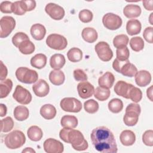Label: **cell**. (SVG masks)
<instances>
[{"mask_svg":"<svg viewBox=\"0 0 153 153\" xmlns=\"http://www.w3.org/2000/svg\"><path fill=\"white\" fill-rule=\"evenodd\" d=\"M27 134L30 140L37 142L42 139L43 133L40 127L36 126H32L28 128Z\"/></svg>","mask_w":153,"mask_h":153,"instance_id":"obj_29","label":"cell"},{"mask_svg":"<svg viewBox=\"0 0 153 153\" xmlns=\"http://www.w3.org/2000/svg\"><path fill=\"white\" fill-rule=\"evenodd\" d=\"M117 58L120 61H126L128 60L130 56L129 50L127 47H122L120 48H117L116 51Z\"/></svg>","mask_w":153,"mask_h":153,"instance_id":"obj_43","label":"cell"},{"mask_svg":"<svg viewBox=\"0 0 153 153\" xmlns=\"http://www.w3.org/2000/svg\"><path fill=\"white\" fill-rule=\"evenodd\" d=\"M129 41L128 37L125 34H121L115 36L113 39V45L117 48L127 47Z\"/></svg>","mask_w":153,"mask_h":153,"instance_id":"obj_37","label":"cell"},{"mask_svg":"<svg viewBox=\"0 0 153 153\" xmlns=\"http://www.w3.org/2000/svg\"><path fill=\"white\" fill-rule=\"evenodd\" d=\"M84 108L87 112L89 114H94L98 111L99 106L97 101L94 99H89L84 102Z\"/></svg>","mask_w":153,"mask_h":153,"instance_id":"obj_39","label":"cell"},{"mask_svg":"<svg viewBox=\"0 0 153 153\" xmlns=\"http://www.w3.org/2000/svg\"><path fill=\"white\" fill-rule=\"evenodd\" d=\"M47 45L51 48L56 50H64L67 45L68 41L66 38L57 33H52L49 35L46 39Z\"/></svg>","mask_w":153,"mask_h":153,"instance_id":"obj_6","label":"cell"},{"mask_svg":"<svg viewBox=\"0 0 153 153\" xmlns=\"http://www.w3.org/2000/svg\"><path fill=\"white\" fill-rule=\"evenodd\" d=\"M60 108L65 112L77 113L82 109L81 102L75 97H65L60 101Z\"/></svg>","mask_w":153,"mask_h":153,"instance_id":"obj_7","label":"cell"},{"mask_svg":"<svg viewBox=\"0 0 153 153\" xmlns=\"http://www.w3.org/2000/svg\"><path fill=\"white\" fill-rule=\"evenodd\" d=\"M1 130L2 132L7 133L11 131L14 127V121L11 117H7L1 121Z\"/></svg>","mask_w":153,"mask_h":153,"instance_id":"obj_40","label":"cell"},{"mask_svg":"<svg viewBox=\"0 0 153 153\" xmlns=\"http://www.w3.org/2000/svg\"><path fill=\"white\" fill-rule=\"evenodd\" d=\"M59 136L65 142L71 143L75 150L82 151L86 150L88 147L87 141L85 139L82 133L79 130L63 128L60 131Z\"/></svg>","mask_w":153,"mask_h":153,"instance_id":"obj_2","label":"cell"},{"mask_svg":"<svg viewBox=\"0 0 153 153\" xmlns=\"http://www.w3.org/2000/svg\"><path fill=\"white\" fill-rule=\"evenodd\" d=\"M152 14H153V13H151V15H150V16H149V23H150V24L151 25H153V23H152Z\"/></svg>","mask_w":153,"mask_h":153,"instance_id":"obj_57","label":"cell"},{"mask_svg":"<svg viewBox=\"0 0 153 153\" xmlns=\"http://www.w3.org/2000/svg\"><path fill=\"white\" fill-rule=\"evenodd\" d=\"M13 114L16 120L20 121H23L26 120L29 117V111L27 107L19 105L14 108Z\"/></svg>","mask_w":153,"mask_h":153,"instance_id":"obj_28","label":"cell"},{"mask_svg":"<svg viewBox=\"0 0 153 153\" xmlns=\"http://www.w3.org/2000/svg\"><path fill=\"white\" fill-rule=\"evenodd\" d=\"M27 39H29V38L25 33L22 32H17L13 36L12 42L15 47H18L19 45L20 44V43Z\"/></svg>","mask_w":153,"mask_h":153,"instance_id":"obj_42","label":"cell"},{"mask_svg":"<svg viewBox=\"0 0 153 153\" xmlns=\"http://www.w3.org/2000/svg\"><path fill=\"white\" fill-rule=\"evenodd\" d=\"M78 123L77 118L74 115H64L60 120L61 126L63 128H75L78 126Z\"/></svg>","mask_w":153,"mask_h":153,"instance_id":"obj_30","label":"cell"},{"mask_svg":"<svg viewBox=\"0 0 153 153\" xmlns=\"http://www.w3.org/2000/svg\"><path fill=\"white\" fill-rule=\"evenodd\" d=\"M13 88V82L10 79H5L1 81L0 82V97L3 99L6 97Z\"/></svg>","mask_w":153,"mask_h":153,"instance_id":"obj_32","label":"cell"},{"mask_svg":"<svg viewBox=\"0 0 153 153\" xmlns=\"http://www.w3.org/2000/svg\"><path fill=\"white\" fill-rule=\"evenodd\" d=\"M141 112L139 105L134 103H130L126 108V113L123 117L124 124L127 126H134L138 122L139 116Z\"/></svg>","mask_w":153,"mask_h":153,"instance_id":"obj_4","label":"cell"},{"mask_svg":"<svg viewBox=\"0 0 153 153\" xmlns=\"http://www.w3.org/2000/svg\"><path fill=\"white\" fill-rule=\"evenodd\" d=\"M18 48L23 54H30L35 51V47L33 43L29 39L23 41L19 45Z\"/></svg>","mask_w":153,"mask_h":153,"instance_id":"obj_33","label":"cell"},{"mask_svg":"<svg viewBox=\"0 0 153 153\" xmlns=\"http://www.w3.org/2000/svg\"><path fill=\"white\" fill-rule=\"evenodd\" d=\"M77 91L78 95L82 99H87L94 94V87L88 81H82L77 85Z\"/></svg>","mask_w":153,"mask_h":153,"instance_id":"obj_14","label":"cell"},{"mask_svg":"<svg viewBox=\"0 0 153 153\" xmlns=\"http://www.w3.org/2000/svg\"><path fill=\"white\" fill-rule=\"evenodd\" d=\"M92 144L98 152L116 153L117 145L114 134L107 127L99 126L94 128L90 134Z\"/></svg>","mask_w":153,"mask_h":153,"instance_id":"obj_1","label":"cell"},{"mask_svg":"<svg viewBox=\"0 0 153 153\" xmlns=\"http://www.w3.org/2000/svg\"><path fill=\"white\" fill-rule=\"evenodd\" d=\"M152 88H153V86L152 85H151L146 90V95H147V97L152 102L153 101V99H152Z\"/></svg>","mask_w":153,"mask_h":153,"instance_id":"obj_55","label":"cell"},{"mask_svg":"<svg viewBox=\"0 0 153 153\" xmlns=\"http://www.w3.org/2000/svg\"><path fill=\"white\" fill-rule=\"evenodd\" d=\"M43 147L47 153H62L64 151L62 143L53 138L46 139L44 142Z\"/></svg>","mask_w":153,"mask_h":153,"instance_id":"obj_13","label":"cell"},{"mask_svg":"<svg viewBox=\"0 0 153 153\" xmlns=\"http://www.w3.org/2000/svg\"><path fill=\"white\" fill-rule=\"evenodd\" d=\"M26 142V137L24 133L18 130H13L7 134L4 138L5 146L11 149H17L22 147Z\"/></svg>","mask_w":153,"mask_h":153,"instance_id":"obj_3","label":"cell"},{"mask_svg":"<svg viewBox=\"0 0 153 153\" xmlns=\"http://www.w3.org/2000/svg\"><path fill=\"white\" fill-rule=\"evenodd\" d=\"M127 60H126V61H120V60H118L117 59H115L114 60L113 63H112V67H113V69H114L115 71H117V72H119V73H120V69H121L122 66H123V65L124 64V63H125L126 62H127Z\"/></svg>","mask_w":153,"mask_h":153,"instance_id":"obj_51","label":"cell"},{"mask_svg":"<svg viewBox=\"0 0 153 153\" xmlns=\"http://www.w3.org/2000/svg\"><path fill=\"white\" fill-rule=\"evenodd\" d=\"M26 11H30L36 7V2L33 0H22Z\"/></svg>","mask_w":153,"mask_h":153,"instance_id":"obj_50","label":"cell"},{"mask_svg":"<svg viewBox=\"0 0 153 153\" xmlns=\"http://www.w3.org/2000/svg\"><path fill=\"white\" fill-rule=\"evenodd\" d=\"M114 81L115 76L113 74L110 72H106L99 77L98 84L100 87L109 89L112 87Z\"/></svg>","mask_w":153,"mask_h":153,"instance_id":"obj_20","label":"cell"},{"mask_svg":"<svg viewBox=\"0 0 153 153\" xmlns=\"http://www.w3.org/2000/svg\"><path fill=\"white\" fill-rule=\"evenodd\" d=\"M133 86V85L126 81H118L114 86V91L117 95L126 99H128L129 93Z\"/></svg>","mask_w":153,"mask_h":153,"instance_id":"obj_16","label":"cell"},{"mask_svg":"<svg viewBox=\"0 0 153 153\" xmlns=\"http://www.w3.org/2000/svg\"><path fill=\"white\" fill-rule=\"evenodd\" d=\"M94 49L99 58L103 62H108L113 57V52L109 45L105 41L99 42Z\"/></svg>","mask_w":153,"mask_h":153,"instance_id":"obj_9","label":"cell"},{"mask_svg":"<svg viewBox=\"0 0 153 153\" xmlns=\"http://www.w3.org/2000/svg\"><path fill=\"white\" fill-rule=\"evenodd\" d=\"M73 75L75 79L77 81H85L87 80V75L81 69H76L74 71Z\"/></svg>","mask_w":153,"mask_h":153,"instance_id":"obj_47","label":"cell"},{"mask_svg":"<svg viewBox=\"0 0 153 153\" xmlns=\"http://www.w3.org/2000/svg\"><path fill=\"white\" fill-rule=\"evenodd\" d=\"M130 46L133 51L138 52L143 49L144 41L141 37L134 36L130 39Z\"/></svg>","mask_w":153,"mask_h":153,"instance_id":"obj_38","label":"cell"},{"mask_svg":"<svg viewBox=\"0 0 153 153\" xmlns=\"http://www.w3.org/2000/svg\"><path fill=\"white\" fill-rule=\"evenodd\" d=\"M143 5L145 7V8L149 11L153 10V1L149 0V1H142Z\"/></svg>","mask_w":153,"mask_h":153,"instance_id":"obj_53","label":"cell"},{"mask_svg":"<svg viewBox=\"0 0 153 153\" xmlns=\"http://www.w3.org/2000/svg\"><path fill=\"white\" fill-rule=\"evenodd\" d=\"M67 57L68 60L72 62H78L82 58V52L79 48L73 47L67 53Z\"/></svg>","mask_w":153,"mask_h":153,"instance_id":"obj_34","label":"cell"},{"mask_svg":"<svg viewBox=\"0 0 153 153\" xmlns=\"http://www.w3.org/2000/svg\"><path fill=\"white\" fill-rule=\"evenodd\" d=\"M108 106L111 112L114 114H117L122 111L123 108V103L121 99L114 98L109 102Z\"/></svg>","mask_w":153,"mask_h":153,"instance_id":"obj_36","label":"cell"},{"mask_svg":"<svg viewBox=\"0 0 153 153\" xmlns=\"http://www.w3.org/2000/svg\"><path fill=\"white\" fill-rule=\"evenodd\" d=\"M142 28L141 23L137 19L129 20L126 24V30L129 35L133 36L139 34Z\"/></svg>","mask_w":153,"mask_h":153,"instance_id":"obj_22","label":"cell"},{"mask_svg":"<svg viewBox=\"0 0 153 153\" xmlns=\"http://www.w3.org/2000/svg\"><path fill=\"white\" fill-rule=\"evenodd\" d=\"M142 142L146 146H153L152 130H148L144 132V133L142 135Z\"/></svg>","mask_w":153,"mask_h":153,"instance_id":"obj_46","label":"cell"},{"mask_svg":"<svg viewBox=\"0 0 153 153\" xmlns=\"http://www.w3.org/2000/svg\"><path fill=\"white\" fill-rule=\"evenodd\" d=\"M78 17L79 20L83 23H89L93 19V13L92 12L87 9H84L79 11Z\"/></svg>","mask_w":153,"mask_h":153,"instance_id":"obj_44","label":"cell"},{"mask_svg":"<svg viewBox=\"0 0 153 153\" xmlns=\"http://www.w3.org/2000/svg\"><path fill=\"white\" fill-rule=\"evenodd\" d=\"M0 37L1 38H6L14 30L16 26V20L11 16H4L0 20Z\"/></svg>","mask_w":153,"mask_h":153,"instance_id":"obj_10","label":"cell"},{"mask_svg":"<svg viewBox=\"0 0 153 153\" xmlns=\"http://www.w3.org/2000/svg\"><path fill=\"white\" fill-rule=\"evenodd\" d=\"M13 2L10 1H3L0 5V10L3 13H11Z\"/></svg>","mask_w":153,"mask_h":153,"instance_id":"obj_48","label":"cell"},{"mask_svg":"<svg viewBox=\"0 0 153 153\" xmlns=\"http://www.w3.org/2000/svg\"><path fill=\"white\" fill-rule=\"evenodd\" d=\"M152 34H153V27L151 26L146 27L143 33V36L144 39L150 44L152 43Z\"/></svg>","mask_w":153,"mask_h":153,"instance_id":"obj_49","label":"cell"},{"mask_svg":"<svg viewBox=\"0 0 153 153\" xmlns=\"http://www.w3.org/2000/svg\"><path fill=\"white\" fill-rule=\"evenodd\" d=\"M30 32L32 36L35 40L40 41L44 38L46 34V29L42 25L36 23L31 26Z\"/></svg>","mask_w":153,"mask_h":153,"instance_id":"obj_19","label":"cell"},{"mask_svg":"<svg viewBox=\"0 0 153 153\" xmlns=\"http://www.w3.org/2000/svg\"><path fill=\"white\" fill-rule=\"evenodd\" d=\"M50 81L55 85H60L63 84L65 76L64 73L60 70L51 71L49 74Z\"/></svg>","mask_w":153,"mask_h":153,"instance_id":"obj_26","label":"cell"},{"mask_svg":"<svg viewBox=\"0 0 153 153\" xmlns=\"http://www.w3.org/2000/svg\"><path fill=\"white\" fill-rule=\"evenodd\" d=\"M66 62L65 56L62 54H54L50 59V66L55 70H59L63 67Z\"/></svg>","mask_w":153,"mask_h":153,"instance_id":"obj_23","label":"cell"},{"mask_svg":"<svg viewBox=\"0 0 153 153\" xmlns=\"http://www.w3.org/2000/svg\"><path fill=\"white\" fill-rule=\"evenodd\" d=\"M15 74L17 79L20 82L25 84L36 82L38 79L37 72L26 67H20L17 68Z\"/></svg>","mask_w":153,"mask_h":153,"instance_id":"obj_5","label":"cell"},{"mask_svg":"<svg viewBox=\"0 0 153 153\" xmlns=\"http://www.w3.org/2000/svg\"><path fill=\"white\" fill-rule=\"evenodd\" d=\"M12 12L16 15L22 16L26 13V10L23 5L22 1H16L13 2L12 5Z\"/></svg>","mask_w":153,"mask_h":153,"instance_id":"obj_45","label":"cell"},{"mask_svg":"<svg viewBox=\"0 0 153 153\" xmlns=\"http://www.w3.org/2000/svg\"><path fill=\"white\" fill-rule=\"evenodd\" d=\"M22 152H35V151L32 148H26L22 151Z\"/></svg>","mask_w":153,"mask_h":153,"instance_id":"obj_56","label":"cell"},{"mask_svg":"<svg viewBox=\"0 0 153 153\" xmlns=\"http://www.w3.org/2000/svg\"><path fill=\"white\" fill-rule=\"evenodd\" d=\"M102 23L106 29L114 30L121 26L123 21L119 16L112 13H108L103 16Z\"/></svg>","mask_w":153,"mask_h":153,"instance_id":"obj_8","label":"cell"},{"mask_svg":"<svg viewBox=\"0 0 153 153\" xmlns=\"http://www.w3.org/2000/svg\"><path fill=\"white\" fill-rule=\"evenodd\" d=\"M120 142L123 145L131 146L133 145L136 141V136L133 131L130 130H123L120 135Z\"/></svg>","mask_w":153,"mask_h":153,"instance_id":"obj_18","label":"cell"},{"mask_svg":"<svg viewBox=\"0 0 153 153\" xmlns=\"http://www.w3.org/2000/svg\"><path fill=\"white\" fill-rule=\"evenodd\" d=\"M45 11L51 18L55 20H62L65 14L63 8L56 4L52 2L48 3L46 5Z\"/></svg>","mask_w":153,"mask_h":153,"instance_id":"obj_12","label":"cell"},{"mask_svg":"<svg viewBox=\"0 0 153 153\" xmlns=\"http://www.w3.org/2000/svg\"><path fill=\"white\" fill-rule=\"evenodd\" d=\"M111 91L109 89L102 87H97L94 89V96L96 99L100 101H105L110 96Z\"/></svg>","mask_w":153,"mask_h":153,"instance_id":"obj_35","label":"cell"},{"mask_svg":"<svg viewBox=\"0 0 153 153\" xmlns=\"http://www.w3.org/2000/svg\"><path fill=\"white\" fill-rule=\"evenodd\" d=\"M141 12L140 6L136 4L127 5L123 10V14L128 19L138 17L140 15Z\"/></svg>","mask_w":153,"mask_h":153,"instance_id":"obj_21","label":"cell"},{"mask_svg":"<svg viewBox=\"0 0 153 153\" xmlns=\"http://www.w3.org/2000/svg\"><path fill=\"white\" fill-rule=\"evenodd\" d=\"M0 109H1L0 110V113H1L0 116L1 117H2L7 114V106L3 103H1L0 104Z\"/></svg>","mask_w":153,"mask_h":153,"instance_id":"obj_54","label":"cell"},{"mask_svg":"<svg viewBox=\"0 0 153 153\" xmlns=\"http://www.w3.org/2000/svg\"><path fill=\"white\" fill-rule=\"evenodd\" d=\"M47 57L45 54L39 53L35 54L30 59V65L32 66L41 69L44 68L47 64Z\"/></svg>","mask_w":153,"mask_h":153,"instance_id":"obj_27","label":"cell"},{"mask_svg":"<svg viewBox=\"0 0 153 153\" xmlns=\"http://www.w3.org/2000/svg\"><path fill=\"white\" fill-rule=\"evenodd\" d=\"M13 97L16 102L22 105L29 104L32 99L30 93L20 85H17L13 94Z\"/></svg>","mask_w":153,"mask_h":153,"instance_id":"obj_11","label":"cell"},{"mask_svg":"<svg viewBox=\"0 0 153 153\" xmlns=\"http://www.w3.org/2000/svg\"><path fill=\"white\" fill-rule=\"evenodd\" d=\"M137 72V68L133 63H131L129 60H127L122 66L120 73L126 76L133 77L135 75Z\"/></svg>","mask_w":153,"mask_h":153,"instance_id":"obj_31","label":"cell"},{"mask_svg":"<svg viewBox=\"0 0 153 153\" xmlns=\"http://www.w3.org/2000/svg\"><path fill=\"white\" fill-rule=\"evenodd\" d=\"M134 76L135 82L139 87H145L151 81V75L146 70L137 71Z\"/></svg>","mask_w":153,"mask_h":153,"instance_id":"obj_17","label":"cell"},{"mask_svg":"<svg viewBox=\"0 0 153 153\" xmlns=\"http://www.w3.org/2000/svg\"><path fill=\"white\" fill-rule=\"evenodd\" d=\"M81 35L82 39L88 43L95 42L98 37V34L96 29L90 27L84 28L82 30Z\"/></svg>","mask_w":153,"mask_h":153,"instance_id":"obj_24","label":"cell"},{"mask_svg":"<svg viewBox=\"0 0 153 153\" xmlns=\"http://www.w3.org/2000/svg\"><path fill=\"white\" fill-rule=\"evenodd\" d=\"M41 115L46 120H51L56 115V109L51 104H45L40 109Z\"/></svg>","mask_w":153,"mask_h":153,"instance_id":"obj_25","label":"cell"},{"mask_svg":"<svg viewBox=\"0 0 153 153\" xmlns=\"http://www.w3.org/2000/svg\"><path fill=\"white\" fill-rule=\"evenodd\" d=\"M32 90L36 96L42 97L48 94L50 87L44 79H39L32 85Z\"/></svg>","mask_w":153,"mask_h":153,"instance_id":"obj_15","label":"cell"},{"mask_svg":"<svg viewBox=\"0 0 153 153\" xmlns=\"http://www.w3.org/2000/svg\"><path fill=\"white\" fill-rule=\"evenodd\" d=\"M1 63V74H0V79L1 81L5 79V78L8 74V70L5 65H4L2 61L0 62Z\"/></svg>","mask_w":153,"mask_h":153,"instance_id":"obj_52","label":"cell"},{"mask_svg":"<svg viewBox=\"0 0 153 153\" xmlns=\"http://www.w3.org/2000/svg\"><path fill=\"white\" fill-rule=\"evenodd\" d=\"M142 98V92L139 88L134 87V85L131 87L128 99L131 100L135 103H137L141 100Z\"/></svg>","mask_w":153,"mask_h":153,"instance_id":"obj_41","label":"cell"}]
</instances>
